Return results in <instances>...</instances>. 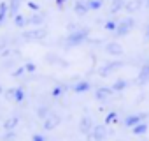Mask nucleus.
<instances>
[{"label":"nucleus","mask_w":149,"mask_h":141,"mask_svg":"<svg viewBox=\"0 0 149 141\" xmlns=\"http://www.w3.org/2000/svg\"><path fill=\"white\" fill-rule=\"evenodd\" d=\"M21 39H23L25 42L35 41V37H33V30H25V32H21Z\"/></svg>","instance_id":"nucleus-25"},{"label":"nucleus","mask_w":149,"mask_h":141,"mask_svg":"<svg viewBox=\"0 0 149 141\" xmlns=\"http://www.w3.org/2000/svg\"><path fill=\"white\" fill-rule=\"evenodd\" d=\"M25 74H26V69H25V65L18 67V69L14 70V73H13V76H14V78H23Z\"/></svg>","instance_id":"nucleus-29"},{"label":"nucleus","mask_w":149,"mask_h":141,"mask_svg":"<svg viewBox=\"0 0 149 141\" xmlns=\"http://www.w3.org/2000/svg\"><path fill=\"white\" fill-rule=\"evenodd\" d=\"M44 60H46L47 63H58V62H60V56H58V55H54V53H49V55H46V56H44Z\"/></svg>","instance_id":"nucleus-28"},{"label":"nucleus","mask_w":149,"mask_h":141,"mask_svg":"<svg viewBox=\"0 0 149 141\" xmlns=\"http://www.w3.org/2000/svg\"><path fill=\"white\" fill-rule=\"evenodd\" d=\"M111 129L107 127V123H98V125H95L93 127V130H91V136H93V139L95 141H105L107 137H109V132Z\"/></svg>","instance_id":"nucleus-5"},{"label":"nucleus","mask_w":149,"mask_h":141,"mask_svg":"<svg viewBox=\"0 0 149 141\" xmlns=\"http://www.w3.org/2000/svg\"><path fill=\"white\" fill-rule=\"evenodd\" d=\"M74 13H76L77 16H86L90 13L86 0H76V2H74Z\"/></svg>","instance_id":"nucleus-10"},{"label":"nucleus","mask_w":149,"mask_h":141,"mask_svg":"<svg viewBox=\"0 0 149 141\" xmlns=\"http://www.w3.org/2000/svg\"><path fill=\"white\" fill-rule=\"evenodd\" d=\"M112 95H114L112 87H98V88L95 90V94H93V97H95L97 101H100V102H105V101L111 99Z\"/></svg>","instance_id":"nucleus-7"},{"label":"nucleus","mask_w":149,"mask_h":141,"mask_svg":"<svg viewBox=\"0 0 149 141\" xmlns=\"http://www.w3.org/2000/svg\"><path fill=\"white\" fill-rule=\"evenodd\" d=\"M25 69H26V73H28V74H33V73H35V63H33V62H26Z\"/></svg>","instance_id":"nucleus-30"},{"label":"nucleus","mask_w":149,"mask_h":141,"mask_svg":"<svg viewBox=\"0 0 149 141\" xmlns=\"http://www.w3.org/2000/svg\"><path fill=\"white\" fill-rule=\"evenodd\" d=\"M137 9H139V6H137V4L133 2V0H132V2H126V4H125V11H126L128 14H132V13H135Z\"/></svg>","instance_id":"nucleus-27"},{"label":"nucleus","mask_w":149,"mask_h":141,"mask_svg":"<svg viewBox=\"0 0 149 141\" xmlns=\"http://www.w3.org/2000/svg\"><path fill=\"white\" fill-rule=\"evenodd\" d=\"M14 25H16L18 28H25L28 23H26V18H25L23 14H16V16H14Z\"/></svg>","instance_id":"nucleus-23"},{"label":"nucleus","mask_w":149,"mask_h":141,"mask_svg":"<svg viewBox=\"0 0 149 141\" xmlns=\"http://www.w3.org/2000/svg\"><path fill=\"white\" fill-rule=\"evenodd\" d=\"M144 6H146V7L149 9V0H146V4H144Z\"/></svg>","instance_id":"nucleus-36"},{"label":"nucleus","mask_w":149,"mask_h":141,"mask_svg":"<svg viewBox=\"0 0 149 141\" xmlns=\"http://www.w3.org/2000/svg\"><path fill=\"white\" fill-rule=\"evenodd\" d=\"M19 116H13V118H7V120H4V123H2V127H4V130H14L16 127H18V123H19Z\"/></svg>","instance_id":"nucleus-15"},{"label":"nucleus","mask_w":149,"mask_h":141,"mask_svg":"<svg viewBox=\"0 0 149 141\" xmlns=\"http://www.w3.org/2000/svg\"><path fill=\"white\" fill-rule=\"evenodd\" d=\"M67 28H68V34H70V32H76V30H79L81 27H79L77 23H68V25H67Z\"/></svg>","instance_id":"nucleus-33"},{"label":"nucleus","mask_w":149,"mask_h":141,"mask_svg":"<svg viewBox=\"0 0 149 141\" xmlns=\"http://www.w3.org/2000/svg\"><path fill=\"white\" fill-rule=\"evenodd\" d=\"M2 92H4V88H2V87H0V94H2Z\"/></svg>","instance_id":"nucleus-37"},{"label":"nucleus","mask_w":149,"mask_h":141,"mask_svg":"<svg viewBox=\"0 0 149 141\" xmlns=\"http://www.w3.org/2000/svg\"><path fill=\"white\" fill-rule=\"evenodd\" d=\"M116 122H119V115H118V111H111L105 116V123L109 125V123H116Z\"/></svg>","instance_id":"nucleus-24"},{"label":"nucleus","mask_w":149,"mask_h":141,"mask_svg":"<svg viewBox=\"0 0 149 141\" xmlns=\"http://www.w3.org/2000/svg\"><path fill=\"white\" fill-rule=\"evenodd\" d=\"M51 111H53V106H42V104H39V106L35 108V115H37L40 120H46V118L51 115Z\"/></svg>","instance_id":"nucleus-13"},{"label":"nucleus","mask_w":149,"mask_h":141,"mask_svg":"<svg viewBox=\"0 0 149 141\" xmlns=\"http://www.w3.org/2000/svg\"><path fill=\"white\" fill-rule=\"evenodd\" d=\"M105 51H107L109 55H112V56H121V55H123V48H121V44H118V42H107V44H105Z\"/></svg>","instance_id":"nucleus-12"},{"label":"nucleus","mask_w":149,"mask_h":141,"mask_svg":"<svg viewBox=\"0 0 149 141\" xmlns=\"http://www.w3.org/2000/svg\"><path fill=\"white\" fill-rule=\"evenodd\" d=\"M16 137H18L16 130H6V134L2 136V141H14Z\"/></svg>","instance_id":"nucleus-26"},{"label":"nucleus","mask_w":149,"mask_h":141,"mask_svg":"<svg viewBox=\"0 0 149 141\" xmlns=\"http://www.w3.org/2000/svg\"><path fill=\"white\" fill-rule=\"evenodd\" d=\"M132 134H133V136H137V137L146 136V134H147V122H140L139 125H135V127L132 129Z\"/></svg>","instance_id":"nucleus-16"},{"label":"nucleus","mask_w":149,"mask_h":141,"mask_svg":"<svg viewBox=\"0 0 149 141\" xmlns=\"http://www.w3.org/2000/svg\"><path fill=\"white\" fill-rule=\"evenodd\" d=\"M26 101V92H25V83L14 88V102H25Z\"/></svg>","instance_id":"nucleus-14"},{"label":"nucleus","mask_w":149,"mask_h":141,"mask_svg":"<svg viewBox=\"0 0 149 141\" xmlns=\"http://www.w3.org/2000/svg\"><path fill=\"white\" fill-rule=\"evenodd\" d=\"M88 39H90V28L88 27H81L79 30L70 32L67 37L60 39L58 44H63L65 49H70V48H76V46H81V44L88 42Z\"/></svg>","instance_id":"nucleus-1"},{"label":"nucleus","mask_w":149,"mask_h":141,"mask_svg":"<svg viewBox=\"0 0 149 141\" xmlns=\"http://www.w3.org/2000/svg\"><path fill=\"white\" fill-rule=\"evenodd\" d=\"M21 2L23 0H11L9 2V16H16V14H19L18 11H19V6H21Z\"/></svg>","instance_id":"nucleus-18"},{"label":"nucleus","mask_w":149,"mask_h":141,"mask_svg":"<svg viewBox=\"0 0 149 141\" xmlns=\"http://www.w3.org/2000/svg\"><path fill=\"white\" fill-rule=\"evenodd\" d=\"M90 90H91V83L88 80H81V81H77V83L72 85V92L74 94H86Z\"/></svg>","instance_id":"nucleus-9"},{"label":"nucleus","mask_w":149,"mask_h":141,"mask_svg":"<svg viewBox=\"0 0 149 141\" xmlns=\"http://www.w3.org/2000/svg\"><path fill=\"white\" fill-rule=\"evenodd\" d=\"M32 141H47V137L42 136V134H33L32 136Z\"/></svg>","instance_id":"nucleus-34"},{"label":"nucleus","mask_w":149,"mask_h":141,"mask_svg":"<svg viewBox=\"0 0 149 141\" xmlns=\"http://www.w3.org/2000/svg\"><path fill=\"white\" fill-rule=\"evenodd\" d=\"M125 4H126V0H112V6H111V14H118L119 11L125 9Z\"/></svg>","instance_id":"nucleus-17"},{"label":"nucleus","mask_w":149,"mask_h":141,"mask_svg":"<svg viewBox=\"0 0 149 141\" xmlns=\"http://www.w3.org/2000/svg\"><path fill=\"white\" fill-rule=\"evenodd\" d=\"M144 39L146 41H149V23L146 25V28H144Z\"/></svg>","instance_id":"nucleus-35"},{"label":"nucleus","mask_w":149,"mask_h":141,"mask_svg":"<svg viewBox=\"0 0 149 141\" xmlns=\"http://www.w3.org/2000/svg\"><path fill=\"white\" fill-rule=\"evenodd\" d=\"M44 20H46V13H35V14H32L30 18H26V23H28V25H33V27L37 28V27H42Z\"/></svg>","instance_id":"nucleus-11"},{"label":"nucleus","mask_w":149,"mask_h":141,"mask_svg":"<svg viewBox=\"0 0 149 141\" xmlns=\"http://www.w3.org/2000/svg\"><path fill=\"white\" fill-rule=\"evenodd\" d=\"M86 4H88V9L90 11H98L104 6V0H86Z\"/></svg>","instance_id":"nucleus-21"},{"label":"nucleus","mask_w":149,"mask_h":141,"mask_svg":"<svg viewBox=\"0 0 149 141\" xmlns=\"http://www.w3.org/2000/svg\"><path fill=\"white\" fill-rule=\"evenodd\" d=\"M118 25H119V20H118V18H111V20H105V23H104L105 30H109V32H116Z\"/></svg>","instance_id":"nucleus-20"},{"label":"nucleus","mask_w":149,"mask_h":141,"mask_svg":"<svg viewBox=\"0 0 149 141\" xmlns=\"http://www.w3.org/2000/svg\"><path fill=\"white\" fill-rule=\"evenodd\" d=\"M147 116H149V113H135V115H126V116L123 118V127H126V129H133V127H135V125H139L140 122L147 120Z\"/></svg>","instance_id":"nucleus-3"},{"label":"nucleus","mask_w":149,"mask_h":141,"mask_svg":"<svg viewBox=\"0 0 149 141\" xmlns=\"http://www.w3.org/2000/svg\"><path fill=\"white\" fill-rule=\"evenodd\" d=\"M60 123H61V116H60V115L53 109V111H51V115L44 120L42 127H44V130H53V129H56Z\"/></svg>","instance_id":"nucleus-6"},{"label":"nucleus","mask_w":149,"mask_h":141,"mask_svg":"<svg viewBox=\"0 0 149 141\" xmlns=\"http://www.w3.org/2000/svg\"><path fill=\"white\" fill-rule=\"evenodd\" d=\"M135 25H137L135 20H133L132 16H126L125 20H119V25H118L114 35H116V37H125V35H128V32H130L132 28H135Z\"/></svg>","instance_id":"nucleus-2"},{"label":"nucleus","mask_w":149,"mask_h":141,"mask_svg":"<svg viewBox=\"0 0 149 141\" xmlns=\"http://www.w3.org/2000/svg\"><path fill=\"white\" fill-rule=\"evenodd\" d=\"M126 87H128V81H126V80H116V81L112 83V90H114V94H121Z\"/></svg>","instance_id":"nucleus-19"},{"label":"nucleus","mask_w":149,"mask_h":141,"mask_svg":"<svg viewBox=\"0 0 149 141\" xmlns=\"http://www.w3.org/2000/svg\"><path fill=\"white\" fill-rule=\"evenodd\" d=\"M93 118H91V115H84L83 118H81V122H79V130L83 132V134H90L91 130H93Z\"/></svg>","instance_id":"nucleus-8"},{"label":"nucleus","mask_w":149,"mask_h":141,"mask_svg":"<svg viewBox=\"0 0 149 141\" xmlns=\"http://www.w3.org/2000/svg\"><path fill=\"white\" fill-rule=\"evenodd\" d=\"M125 63H126L125 60H112V62H109V63H105L104 67H100V69H98V76L105 78V76H109L111 73H114V70H118L119 67H123Z\"/></svg>","instance_id":"nucleus-4"},{"label":"nucleus","mask_w":149,"mask_h":141,"mask_svg":"<svg viewBox=\"0 0 149 141\" xmlns=\"http://www.w3.org/2000/svg\"><path fill=\"white\" fill-rule=\"evenodd\" d=\"M4 95H6V99H9V101H14V88H9V90H6V92H4Z\"/></svg>","instance_id":"nucleus-31"},{"label":"nucleus","mask_w":149,"mask_h":141,"mask_svg":"<svg viewBox=\"0 0 149 141\" xmlns=\"http://www.w3.org/2000/svg\"><path fill=\"white\" fill-rule=\"evenodd\" d=\"M26 6H28V7H30V11H33V13H39V11H40L39 4H35V2H28Z\"/></svg>","instance_id":"nucleus-32"},{"label":"nucleus","mask_w":149,"mask_h":141,"mask_svg":"<svg viewBox=\"0 0 149 141\" xmlns=\"http://www.w3.org/2000/svg\"><path fill=\"white\" fill-rule=\"evenodd\" d=\"M46 35H47V30H46L44 27H37V28H33V37H35V41H42Z\"/></svg>","instance_id":"nucleus-22"}]
</instances>
